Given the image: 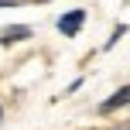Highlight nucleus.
<instances>
[{"label":"nucleus","mask_w":130,"mask_h":130,"mask_svg":"<svg viewBox=\"0 0 130 130\" xmlns=\"http://www.w3.org/2000/svg\"><path fill=\"white\" fill-rule=\"evenodd\" d=\"M31 34H34V27H27V24H7L4 31H0V45H4V48L21 45V41H27Z\"/></svg>","instance_id":"3"},{"label":"nucleus","mask_w":130,"mask_h":130,"mask_svg":"<svg viewBox=\"0 0 130 130\" xmlns=\"http://www.w3.org/2000/svg\"><path fill=\"white\" fill-rule=\"evenodd\" d=\"M123 106H130V82H127V86H120V89L113 92V96H106L103 103L96 106V113H99V117H110V113L123 110Z\"/></svg>","instance_id":"1"},{"label":"nucleus","mask_w":130,"mask_h":130,"mask_svg":"<svg viewBox=\"0 0 130 130\" xmlns=\"http://www.w3.org/2000/svg\"><path fill=\"white\" fill-rule=\"evenodd\" d=\"M123 34H127V24H117V27H113V34H110V38H106V45H103V52H110V48L117 45V41L123 38Z\"/></svg>","instance_id":"4"},{"label":"nucleus","mask_w":130,"mask_h":130,"mask_svg":"<svg viewBox=\"0 0 130 130\" xmlns=\"http://www.w3.org/2000/svg\"><path fill=\"white\" fill-rule=\"evenodd\" d=\"M113 130H130V123H120V127H113Z\"/></svg>","instance_id":"5"},{"label":"nucleus","mask_w":130,"mask_h":130,"mask_svg":"<svg viewBox=\"0 0 130 130\" xmlns=\"http://www.w3.org/2000/svg\"><path fill=\"white\" fill-rule=\"evenodd\" d=\"M82 24H86V10H69V14H62V17L55 21L58 34H65V38H75V34L82 31Z\"/></svg>","instance_id":"2"},{"label":"nucleus","mask_w":130,"mask_h":130,"mask_svg":"<svg viewBox=\"0 0 130 130\" xmlns=\"http://www.w3.org/2000/svg\"><path fill=\"white\" fill-rule=\"evenodd\" d=\"M0 123H4V106H0Z\"/></svg>","instance_id":"6"}]
</instances>
